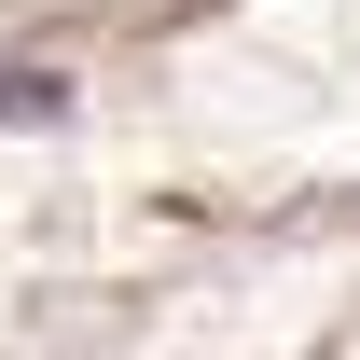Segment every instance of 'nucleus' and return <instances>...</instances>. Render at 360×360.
<instances>
[{"label":"nucleus","instance_id":"nucleus-1","mask_svg":"<svg viewBox=\"0 0 360 360\" xmlns=\"http://www.w3.org/2000/svg\"><path fill=\"white\" fill-rule=\"evenodd\" d=\"M56 111H70L56 84H28V70H0V125H56Z\"/></svg>","mask_w":360,"mask_h":360}]
</instances>
